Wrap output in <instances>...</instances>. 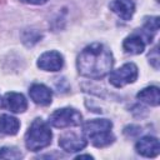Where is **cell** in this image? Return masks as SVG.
Here are the masks:
<instances>
[{
    "label": "cell",
    "instance_id": "obj_1",
    "mask_svg": "<svg viewBox=\"0 0 160 160\" xmlns=\"http://www.w3.org/2000/svg\"><path fill=\"white\" fill-rule=\"evenodd\" d=\"M114 65L111 51L100 42H94L84 48L76 60L80 75L89 79H101L106 76Z\"/></svg>",
    "mask_w": 160,
    "mask_h": 160
},
{
    "label": "cell",
    "instance_id": "obj_2",
    "mask_svg": "<svg viewBox=\"0 0 160 160\" xmlns=\"http://www.w3.org/2000/svg\"><path fill=\"white\" fill-rule=\"evenodd\" d=\"M112 122L108 119H92L82 125V132L95 148H105L114 142L115 136L111 132Z\"/></svg>",
    "mask_w": 160,
    "mask_h": 160
},
{
    "label": "cell",
    "instance_id": "obj_3",
    "mask_svg": "<svg viewBox=\"0 0 160 160\" xmlns=\"http://www.w3.org/2000/svg\"><path fill=\"white\" fill-rule=\"evenodd\" d=\"M52 132L49 124L41 119H35L25 134V146L30 151H39L50 145Z\"/></svg>",
    "mask_w": 160,
    "mask_h": 160
},
{
    "label": "cell",
    "instance_id": "obj_4",
    "mask_svg": "<svg viewBox=\"0 0 160 160\" xmlns=\"http://www.w3.org/2000/svg\"><path fill=\"white\" fill-rule=\"evenodd\" d=\"M81 122H82V116L74 108L58 109L49 118V124H51L54 128H58V129H64V128H69V126H78Z\"/></svg>",
    "mask_w": 160,
    "mask_h": 160
},
{
    "label": "cell",
    "instance_id": "obj_5",
    "mask_svg": "<svg viewBox=\"0 0 160 160\" xmlns=\"http://www.w3.org/2000/svg\"><path fill=\"white\" fill-rule=\"evenodd\" d=\"M109 74H110L109 76L110 84L114 85L115 88H122L128 84L135 82V80L138 79L139 71H138V66L134 62H126L119 69L110 71Z\"/></svg>",
    "mask_w": 160,
    "mask_h": 160
},
{
    "label": "cell",
    "instance_id": "obj_6",
    "mask_svg": "<svg viewBox=\"0 0 160 160\" xmlns=\"http://www.w3.org/2000/svg\"><path fill=\"white\" fill-rule=\"evenodd\" d=\"M59 145L66 152H76L82 150L88 145V140L84 135L75 132H65L59 138Z\"/></svg>",
    "mask_w": 160,
    "mask_h": 160
},
{
    "label": "cell",
    "instance_id": "obj_7",
    "mask_svg": "<svg viewBox=\"0 0 160 160\" xmlns=\"http://www.w3.org/2000/svg\"><path fill=\"white\" fill-rule=\"evenodd\" d=\"M38 66L44 71H59L64 66V58L58 51H46L38 59Z\"/></svg>",
    "mask_w": 160,
    "mask_h": 160
},
{
    "label": "cell",
    "instance_id": "obj_8",
    "mask_svg": "<svg viewBox=\"0 0 160 160\" xmlns=\"http://www.w3.org/2000/svg\"><path fill=\"white\" fill-rule=\"evenodd\" d=\"M135 150L138 154L145 158H155L160 152V142L154 136H144L135 144Z\"/></svg>",
    "mask_w": 160,
    "mask_h": 160
},
{
    "label": "cell",
    "instance_id": "obj_9",
    "mask_svg": "<svg viewBox=\"0 0 160 160\" xmlns=\"http://www.w3.org/2000/svg\"><path fill=\"white\" fill-rule=\"evenodd\" d=\"M30 99L38 105H50L52 99V91L44 84H32L29 89Z\"/></svg>",
    "mask_w": 160,
    "mask_h": 160
},
{
    "label": "cell",
    "instance_id": "obj_10",
    "mask_svg": "<svg viewBox=\"0 0 160 160\" xmlns=\"http://www.w3.org/2000/svg\"><path fill=\"white\" fill-rule=\"evenodd\" d=\"M2 101H4V106L15 114L24 112L28 109V101L25 96L19 92H14V91L6 92Z\"/></svg>",
    "mask_w": 160,
    "mask_h": 160
},
{
    "label": "cell",
    "instance_id": "obj_11",
    "mask_svg": "<svg viewBox=\"0 0 160 160\" xmlns=\"http://www.w3.org/2000/svg\"><path fill=\"white\" fill-rule=\"evenodd\" d=\"M145 45H146V40L142 36V34L134 32V34L129 35L128 38H125V40L122 42V49L128 54L139 55L145 50Z\"/></svg>",
    "mask_w": 160,
    "mask_h": 160
},
{
    "label": "cell",
    "instance_id": "obj_12",
    "mask_svg": "<svg viewBox=\"0 0 160 160\" xmlns=\"http://www.w3.org/2000/svg\"><path fill=\"white\" fill-rule=\"evenodd\" d=\"M110 10L122 20H130L135 12V4L132 0H111Z\"/></svg>",
    "mask_w": 160,
    "mask_h": 160
},
{
    "label": "cell",
    "instance_id": "obj_13",
    "mask_svg": "<svg viewBox=\"0 0 160 160\" xmlns=\"http://www.w3.org/2000/svg\"><path fill=\"white\" fill-rule=\"evenodd\" d=\"M136 98L148 104V105H151V106H158L160 104V91H159V88L158 86H148V88H144L142 90H140L136 95Z\"/></svg>",
    "mask_w": 160,
    "mask_h": 160
},
{
    "label": "cell",
    "instance_id": "obj_14",
    "mask_svg": "<svg viewBox=\"0 0 160 160\" xmlns=\"http://www.w3.org/2000/svg\"><path fill=\"white\" fill-rule=\"evenodd\" d=\"M20 129V121L9 114L0 115V132L5 135H15Z\"/></svg>",
    "mask_w": 160,
    "mask_h": 160
},
{
    "label": "cell",
    "instance_id": "obj_15",
    "mask_svg": "<svg viewBox=\"0 0 160 160\" xmlns=\"http://www.w3.org/2000/svg\"><path fill=\"white\" fill-rule=\"evenodd\" d=\"M159 30V18L158 16H151V18H145L144 26L141 29V34L145 38L146 42H151L152 36L155 32Z\"/></svg>",
    "mask_w": 160,
    "mask_h": 160
},
{
    "label": "cell",
    "instance_id": "obj_16",
    "mask_svg": "<svg viewBox=\"0 0 160 160\" xmlns=\"http://www.w3.org/2000/svg\"><path fill=\"white\" fill-rule=\"evenodd\" d=\"M20 158H22V154L15 146H4V148L0 149V159L16 160V159H20Z\"/></svg>",
    "mask_w": 160,
    "mask_h": 160
},
{
    "label": "cell",
    "instance_id": "obj_17",
    "mask_svg": "<svg viewBox=\"0 0 160 160\" xmlns=\"http://www.w3.org/2000/svg\"><path fill=\"white\" fill-rule=\"evenodd\" d=\"M40 39H41V34H39L36 30H30V31L26 30L22 34V41L26 45H32V44L38 42Z\"/></svg>",
    "mask_w": 160,
    "mask_h": 160
},
{
    "label": "cell",
    "instance_id": "obj_18",
    "mask_svg": "<svg viewBox=\"0 0 160 160\" xmlns=\"http://www.w3.org/2000/svg\"><path fill=\"white\" fill-rule=\"evenodd\" d=\"M159 51H158V46L154 48V50L149 54V62L155 68V69H159Z\"/></svg>",
    "mask_w": 160,
    "mask_h": 160
},
{
    "label": "cell",
    "instance_id": "obj_19",
    "mask_svg": "<svg viewBox=\"0 0 160 160\" xmlns=\"http://www.w3.org/2000/svg\"><path fill=\"white\" fill-rule=\"evenodd\" d=\"M22 2H26V4H31V5H42L45 2H48V0H20Z\"/></svg>",
    "mask_w": 160,
    "mask_h": 160
},
{
    "label": "cell",
    "instance_id": "obj_20",
    "mask_svg": "<svg viewBox=\"0 0 160 160\" xmlns=\"http://www.w3.org/2000/svg\"><path fill=\"white\" fill-rule=\"evenodd\" d=\"M76 159H92L91 155H79Z\"/></svg>",
    "mask_w": 160,
    "mask_h": 160
},
{
    "label": "cell",
    "instance_id": "obj_21",
    "mask_svg": "<svg viewBox=\"0 0 160 160\" xmlns=\"http://www.w3.org/2000/svg\"><path fill=\"white\" fill-rule=\"evenodd\" d=\"M4 105V101H2V99H1V96H0V108Z\"/></svg>",
    "mask_w": 160,
    "mask_h": 160
},
{
    "label": "cell",
    "instance_id": "obj_22",
    "mask_svg": "<svg viewBox=\"0 0 160 160\" xmlns=\"http://www.w3.org/2000/svg\"><path fill=\"white\" fill-rule=\"evenodd\" d=\"M156 1H159V0H156Z\"/></svg>",
    "mask_w": 160,
    "mask_h": 160
}]
</instances>
